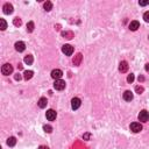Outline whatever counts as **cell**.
<instances>
[{
    "label": "cell",
    "mask_w": 149,
    "mask_h": 149,
    "mask_svg": "<svg viewBox=\"0 0 149 149\" xmlns=\"http://www.w3.org/2000/svg\"><path fill=\"white\" fill-rule=\"evenodd\" d=\"M1 72H2V75L8 76V75H11L13 72V66L11 65V64H8V63L4 64L2 68H1Z\"/></svg>",
    "instance_id": "1"
},
{
    "label": "cell",
    "mask_w": 149,
    "mask_h": 149,
    "mask_svg": "<svg viewBox=\"0 0 149 149\" xmlns=\"http://www.w3.org/2000/svg\"><path fill=\"white\" fill-rule=\"evenodd\" d=\"M54 88H55V90L57 91H62L65 89V82L62 79H58V80H55V83H54Z\"/></svg>",
    "instance_id": "2"
},
{
    "label": "cell",
    "mask_w": 149,
    "mask_h": 149,
    "mask_svg": "<svg viewBox=\"0 0 149 149\" xmlns=\"http://www.w3.org/2000/svg\"><path fill=\"white\" fill-rule=\"evenodd\" d=\"M62 51H63V54H65L66 56H71L72 53H74V47L70 44H64L63 47H62Z\"/></svg>",
    "instance_id": "3"
},
{
    "label": "cell",
    "mask_w": 149,
    "mask_h": 149,
    "mask_svg": "<svg viewBox=\"0 0 149 149\" xmlns=\"http://www.w3.org/2000/svg\"><path fill=\"white\" fill-rule=\"evenodd\" d=\"M139 120L142 121V122H147V121L149 120V113L146 110H142L139 113Z\"/></svg>",
    "instance_id": "4"
},
{
    "label": "cell",
    "mask_w": 149,
    "mask_h": 149,
    "mask_svg": "<svg viewBox=\"0 0 149 149\" xmlns=\"http://www.w3.org/2000/svg\"><path fill=\"white\" fill-rule=\"evenodd\" d=\"M131 131L133 133H139L142 131V125L140 122H133L131 124Z\"/></svg>",
    "instance_id": "5"
},
{
    "label": "cell",
    "mask_w": 149,
    "mask_h": 149,
    "mask_svg": "<svg viewBox=\"0 0 149 149\" xmlns=\"http://www.w3.org/2000/svg\"><path fill=\"white\" fill-rule=\"evenodd\" d=\"M62 76H63V72H62V70H59V69H55V70L51 71V77H53L55 80L61 79Z\"/></svg>",
    "instance_id": "6"
},
{
    "label": "cell",
    "mask_w": 149,
    "mask_h": 149,
    "mask_svg": "<svg viewBox=\"0 0 149 149\" xmlns=\"http://www.w3.org/2000/svg\"><path fill=\"white\" fill-rule=\"evenodd\" d=\"M80 104H82V101H80V99L79 98H72L71 100V107H72V110H78V108L80 107Z\"/></svg>",
    "instance_id": "7"
},
{
    "label": "cell",
    "mask_w": 149,
    "mask_h": 149,
    "mask_svg": "<svg viewBox=\"0 0 149 149\" xmlns=\"http://www.w3.org/2000/svg\"><path fill=\"white\" fill-rule=\"evenodd\" d=\"M56 115H57V114H56V112L54 110H48L47 113H45V116H47V119L49 121H54V120H55Z\"/></svg>",
    "instance_id": "8"
},
{
    "label": "cell",
    "mask_w": 149,
    "mask_h": 149,
    "mask_svg": "<svg viewBox=\"0 0 149 149\" xmlns=\"http://www.w3.org/2000/svg\"><path fill=\"white\" fill-rule=\"evenodd\" d=\"M25 49H26V44L22 41H19V42L15 43V50L17 51L22 53V51H25Z\"/></svg>",
    "instance_id": "9"
},
{
    "label": "cell",
    "mask_w": 149,
    "mask_h": 149,
    "mask_svg": "<svg viewBox=\"0 0 149 149\" xmlns=\"http://www.w3.org/2000/svg\"><path fill=\"white\" fill-rule=\"evenodd\" d=\"M127 70H128V63L126 61L120 62V64H119V71L124 74V72H127Z\"/></svg>",
    "instance_id": "10"
},
{
    "label": "cell",
    "mask_w": 149,
    "mask_h": 149,
    "mask_svg": "<svg viewBox=\"0 0 149 149\" xmlns=\"http://www.w3.org/2000/svg\"><path fill=\"white\" fill-rule=\"evenodd\" d=\"M2 9H4V13H5V14H12V13H13V6H12L11 4H8V2L4 5Z\"/></svg>",
    "instance_id": "11"
},
{
    "label": "cell",
    "mask_w": 149,
    "mask_h": 149,
    "mask_svg": "<svg viewBox=\"0 0 149 149\" xmlns=\"http://www.w3.org/2000/svg\"><path fill=\"white\" fill-rule=\"evenodd\" d=\"M139 28H140V23H139V21H132V22L129 23V29H131L132 32L137 30Z\"/></svg>",
    "instance_id": "12"
},
{
    "label": "cell",
    "mask_w": 149,
    "mask_h": 149,
    "mask_svg": "<svg viewBox=\"0 0 149 149\" xmlns=\"http://www.w3.org/2000/svg\"><path fill=\"white\" fill-rule=\"evenodd\" d=\"M124 99L126 100V101H131V100H133V93L131 91H125L124 92Z\"/></svg>",
    "instance_id": "13"
},
{
    "label": "cell",
    "mask_w": 149,
    "mask_h": 149,
    "mask_svg": "<svg viewBox=\"0 0 149 149\" xmlns=\"http://www.w3.org/2000/svg\"><path fill=\"white\" fill-rule=\"evenodd\" d=\"M82 59H83L82 54H77V55L75 56V58H74V64H75V65H79L80 62H82Z\"/></svg>",
    "instance_id": "14"
},
{
    "label": "cell",
    "mask_w": 149,
    "mask_h": 149,
    "mask_svg": "<svg viewBox=\"0 0 149 149\" xmlns=\"http://www.w3.org/2000/svg\"><path fill=\"white\" fill-rule=\"evenodd\" d=\"M39 107L40 108H44L45 106H47V104H48V101H47V98H44V97H42V98H40L39 100Z\"/></svg>",
    "instance_id": "15"
},
{
    "label": "cell",
    "mask_w": 149,
    "mask_h": 149,
    "mask_svg": "<svg viewBox=\"0 0 149 149\" xmlns=\"http://www.w3.org/2000/svg\"><path fill=\"white\" fill-rule=\"evenodd\" d=\"M33 75H34V72L32 70H29V71L27 70V71H25V74H23V78H25V80H29L33 78Z\"/></svg>",
    "instance_id": "16"
},
{
    "label": "cell",
    "mask_w": 149,
    "mask_h": 149,
    "mask_svg": "<svg viewBox=\"0 0 149 149\" xmlns=\"http://www.w3.org/2000/svg\"><path fill=\"white\" fill-rule=\"evenodd\" d=\"M62 36H63L64 39L71 40L72 37H74V33H72V32H69V30H66V32H62Z\"/></svg>",
    "instance_id": "17"
},
{
    "label": "cell",
    "mask_w": 149,
    "mask_h": 149,
    "mask_svg": "<svg viewBox=\"0 0 149 149\" xmlns=\"http://www.w3.org/2000/svg\"><path fill=\"white\" fill-rule=\"evenodd\" d=\"M7 145L9 146V147H14L15 145H17V139H15L14 136H11L7 139Z\"/></svg>",
    "instance_id": "18"
},
{
    "label": "cell",
    "mask_w": 149,
    "mask_h": 149,
    "mask_svg": "<svg viewBox=\"0 0 149 149\" xmlns=\"http://www.w3.org/2000/svg\"><path fill=\"white\" fill-rule=\"evenodd\" d=\"M33 62H34V58H33V56L32 55H28V56H26L25 57V63L27 64V65H32Z\"/></svg>",
    "instance_id": "19"
},
{
    "label": "cell",
    "mask_w": 149,
    "mask_h": 149,
    "mask_svg": "<svg viewBox=\"0 0 149 149\" xmlns=\"http://www.w3.org/2000/svg\"><path fill=\"white\" fill-rule=\"evenodd\" d=\"M43 7H44V9L47 11V12H49V11L53 9V4H51L50 1H45L44 4H43Z\"/></svg>",
    "instance_id": "20"
},
{
    "label": "cell",
    "mask_w": 149,
    "mask_h": 149,
    "mask_svg": "<svg viewBox=\"0 0 149 149\" xmlns=\"http://www.w3.org/2000/svg\"><path fill=\"white\" fill-rule=\"evenodd\" d=\"M27 30H28L29 33H32V32L34 30V22L33 21H29V22L27 23Z\"/></svg>",
    "instance_id": "21"
},
{
    "label": "cell",
    "mask_w": 149,
    "mask_h": 149,
    "mask_svg": "<svg viewBox=\"0 0 149 149\" xmlns=\"http://www.w3.org/2000/svg\"><path fill=\"white\" fill-rule=\"evenodd\" d=\"M13 23H14V26L20 27L21 25H22V21H21V19H20V18H15L14 20H13Z\"/></svg>",
    "instance_id": "22"
},
{
    "label": "cell",
    "mask_w": 149,
    "mask_h": 149,
    "mask_svg": "<svg viewBox=\"0 0 149 149\" xmlns=\"http://www.w3.org/2000/svg\"><path fill=\"white\" fill-rule=\"evenodd\" d=\"M43 131L45 133H51L53 132V127L49 126V125H44V126H43Z\"/></svg>",
    "instance_id": "23"
},
{
    "label": "cell",
    "mask_w": 149,
    "mask_h": 149,
    "mask_svg": "<svg viewBox=\"0 0 149 149\" xmlns=\"http://www.w3.org/2000/svg\"><path fill=\"white\" fill-rule=\"evenodd\" d=\"M0 23H1V30H5V29L7 28V23H6V21H5V19H0Z\"/></svg>",
    "instance_id": "24"
},
{
    "label": "cell",
    "mask_w": 149,
    "mask_h": 149,
    "mask_svg": "<svg viewBox=\"0 0 149 149\" xmlns=\"http://www.w3.org/2000/svg\"><path fill=\"white\" fill-rule=\"evenodd\" d=\"M135 91H136V93L141 94L143 92V88H142V86H140V85H137L136 88H135Z\"/></svg>",
    "instance_id": "25"
},
{
    "label": "cell",
    "mask_w": 149,
    "mask_h": 149,
    "mask_svg": "<svg viewBox=\"0 0 149 149\" xmlns=\"http://www.w3.org/2000/svg\"><path fill=\"white\" fill-rule=\"evenodd\" d=\"M127 82H128V83H133V82H134V75H133V74L128 75V77H127Z\"/></svg>",
    "instance_id": "26"
},
{
    "label": "cell",
    "mask_w": 149,
    "mask_h": 149,
    "mask_svg": "<svg viewBox=\"0 0 149 149\" xmlns=\"http://www.w3.org/2000/svg\"><path fill=\"white\" fill-rule=\"evenodd\" d=\"M143 19H145L146 22H149V12H146L145 14H143Z\"/></svg>",
    "instance_id": "27"
},
{
    "label": "cell",
    "mask_w": 149,
    "mask_h": 149,
    "mask_svg": "<svg viewBox=\"0 0 149 149\" xmlns=\"http://www.w3.org/2000/svg\"><path fill=\"white\" fill-rule=\"evenodd\" d=\"M90 137H91V134H90V133H85V134L83 135V139H84V140H90Z\"/></svg>",
    "instance_id": "28"
},
{
    "label": "cell",
    "mask_w": 149,
    "mask_h": 149,
    "mask_svg": "<svg viewBox=\"0 0 149 149\" xmlns=\"http://www.w3.org/2000/svg\"><path fill=\"white\" fill-rule=\"evenodd\" d=\"M140 6H146V5L149 4V0H143V1H139Z\"/></svg>",
    "instance_id": "29"
},
{
    "label": "cell",
    "mask_w": 149,
    "mask_h": 149,
    "mask_svg": "<svg viewBox=\"0 0 149 149\" xmlns=\"http://www.w3.org/2000/svg\"><path fill=\"white\" fill-rule=\"evenodd\" d=\"M14 79H15V80H20V79H21V75H20V74H17V75L14 76Z\"/></svg>",
    "instance_id": "30"
},
{
    "label": "cell",
    "mask_w": 149,
    "mask_h": 149,
    "mask_svg": "<svg viewBox=\"0 0 149 149\" xmlns=\"http://www.w3.org/2000/svg\"><path fill=\"white\" fill-rule=\"evenodd\" d=\"M145 80V77L143 76H139V82H143Z\"/></svg>",
    "instance_id": "31"
},
{
    "label": "cell",
    "mask_w": 149,
    "mask_h": 149,
    "mask_svg": "<svg viewBox=\"0 0 149 149\" xmlns=\"http://www.w3.org/2000/svg\"><path fill=\"white\" fill-rule=\"evenodd\" d=\"M39 149H49V148H48L47 146H40Z\"/></svg>",
    "instance_id": "32"
},
{
    "label": "cell",
    "mask_w": 149,
    "mask_h": 149,
    "mask_svg": "<svg viewBox=\"0 0 149 149\" xmlns=\"http://www.w3.org/2000/svg\"><path fill=\"white\" fill-rule=\"evenodd\" d=\"M146 71H148V72H149V63H148V64H146Z\"/></svg>",
    "instance_id": "33"
},
{
    "label": "cell",
    "mask_w": 149,
    "mask_h": 149,
    "mask_svg": "<svg viewBox=\"0 0 149 149\" xmlns=\"http://www.w3.org/2000/svg\"><path fill=\"white\" fill-rule=\"evenodd\" d=\"M148 39H149V36H148Z\"/></svg>",
    "instance_id": "34"
}]
</instances>
